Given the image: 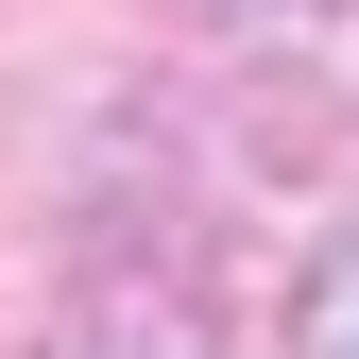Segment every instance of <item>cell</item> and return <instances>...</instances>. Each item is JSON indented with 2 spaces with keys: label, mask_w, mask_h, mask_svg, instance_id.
Returning <instances> with one entry per match:
<instances>
[{
  "label": "cell",
  "mask_w": 359,
  "mask_h": 359,
  "mask_svg": "<svg viewBox=\"0 0 359 359\" xmlns=\"http://www.w3.org/2000/svg\"><path fill=\"white\" fill-rule=\"evenodd\" d=\"M291 359H359V222H325V257L291 274Z\"/></svg>",
  "instance_id": "2"
},
{
  "label": "cell",
  "mask_w": 359,
  "mask_h": 359,
  "mask_svg": "<svg viewBox=\"0 0 359 359\" xmlns=\"http://www.w3.org/2000/svg\"><path fill=\"white\" fill-rule=\"evenodd\" d=\"M52 359H222V325H205L171 274H86L69 325H52Z\"/></svg>",
  "instance_id": "1"
}]
</instances>
